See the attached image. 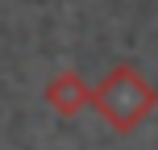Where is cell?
I'll return each mask as SVG.
<instances>
[{"label": "cell", "mask_w": 158, "mask_h": 150, "mask_svg": "<svg viewBox=\"0 0 158 150\" xmlns=\"http://www.w3.org/2000/svg\"><path fill=\"white\" fill-rule=\"evenodd\" d=\"M92 109L100 113V121L112 134H133L158 109V88L133 63H117L108 67L100 84H92Z\"/></svg>", "instance_id": "1"}, {"label": "cell", "mask_w": 158, "mask_h": 150, "mask_svg": "<svg viewBox=\"0 0 158 150\" xmlns=\"http://www.w3.org/2000/svg\"><path fill=\"white\" fill-rule=\"evenodd\" d=\"M42 100H46L58 117H79L83 109H92V84L79 71H58V75L46 79Z\"/></svg>", "instance_id": "2"}]
</instances>
